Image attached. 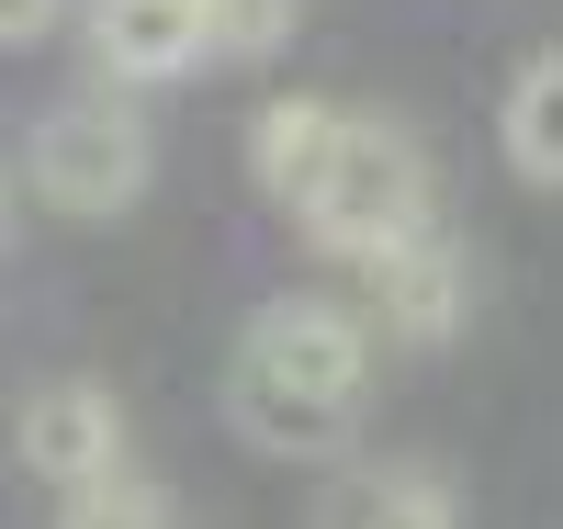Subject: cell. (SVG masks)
<instances>
[{"mask_svg": "<svg viewBox=\"0 0 563 529\" xmlns=\"http://www.w3.org/2000/svg\"><path fill=\"white\" fill-rule=\"evenodd\" d=\"M249 169L327 260H372V249H395V236L440 225L417 135L384 124V113H350V102H305V90L260 102L249 113Z\"/></svg>", "mask_w": 563, "mask_h": 529, "instance_id": "6da1fadb", "label": "cell"}, {"mask_svg": "<svg viewBox=\"0 0 563 529\" xmlns=\"http://www.w3.org/2000/svg\"><path fill=\"white\" fill-rule=\"evenodd\" d=\"M372 406V327L361 305L327 294H271L238 350H225V428L271 462H327L350 451V428Z\"/></svg>", "mask_w": 563, "mask_h": 529, "instance_id": "7a4b0ae2", "label": "cell"}, {"mask_svg": "<svg viewBox=\"0 0 563 529\" xmlns=\"http://www.w3.org/2000/svg\"><path fill=\"white\" fill-rule=\"evenodd\" d=\"M147 169H158V135H147V113H135L124 90H68V102L34 124V147H23L34 203H57L79 225L135 214L147 203Z\"/></svg>", "mask_w": 563, "mask_h": 529, "instance_id": "3957f363", "label": "cell"}, {"mask_svg": "<svg viewBox=\"0 0 563 529\" xmlns=\"http://www.w3.org/2000/svg\"><path fill=\"white\" fill-rule=\"evenodd\" d=\"M350 271H361V327L395 339V350H440L451 327L474 316V260H462L440 225H417V236H395V249H372Z\"/></svg>", "mask_w": 563, "mask_h": 529, "instance_id": "277c9868", "label": "cell"}, {"mask_svg": "<svg viewBox=\"0 0 563 529\" xmlns=\"http://www.w3.org/2000/svg\"><path fill=\"white\" fill-rule=\"evenodd\" d=\"M12 451H23V473L34 485H102V473H124V406L102 395V383H34L23 395V417H12Z\"/></svg>", "mask_w": 563, "mask_h": 529, "instance_id": "5b68a950", "label": "cell"}, {"mask_svg": "<svg viewBox=\"0 0 563 529\" xmlns=\"http://www.w3.org/2000/svg\"><path fill=\"white\" fill-rule=\"evenodd\" d=\"M214 57V0H90V68L102 79H180Z\"/></svg>", "mask_w": 563, "mask_h": 529, "instance_id": "8992f818", "label": "cell"}, {"mask_svg": "<svg viewBox=\"0 0 563 529\" xmlns=\"http://www.w3.org/2000/svg\"><path fill=\"white\" fill-rule=\"evenodd\" d=\"M316 529H462V507L417 462H350V473H327Z\"/></svg>", "mask_w": 563, "mask_h": 529, "instance_id": "52a82bcc", "label": "cell"}, {"mask_svg": "<svg viewBox=\"0 0 563 529\" xmlns=\"http://www.w3.org/2000/svg\"><path fill=\"white\" fill-rule=\"evenodd\" d=\"M507 169L519 180H541V191H563V45H541V57L507 79Z\"/></svg>", "mask_w": 563, "mask_h": 529, "instance_id": "ba28073f", "label": "cell"}, {"mask_svg": "<svg viewBox=\"0 0 563 529\" xmlns=\"http://www.w3.org/2000/svg\"><path fill=\"white\" fill-rule=\"evenodd\" d=\"M57 529H180V507H169V485H147V473H102V485H68L57 496Z\"/></svg>", "mask_w": 563, "mask_h": 529, "instance_id": "9c48e42d", "label": "cell"}, {"mask_svg": "<svg viewBox=\"0 0 563 529\" xmlns=\"http://www.w3.org/2000/svg\"><path fill=\"white\" fill-rule=\"evenodd\" d=\"M305 0H214V57H271Z\"/></svg>", "mask_w": 563, "mask_h": 529, "instance_id": "30bf717a", "label": "cell"}, {"mask_svg": "<svg viewBox=\"0 0 563 529\" xmlns=\"http://www.w3.org/2000/svg\"><path fill=\"white\" fill-rule=\"evenodd\" d=\"M68 0H0V45H34V34H57Z\"/></svg>", "mask_w": 563, "mask_h": 529, "instance_id": "8fae6325", "label": "cell"}]
</instances>
